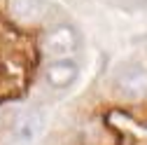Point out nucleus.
<instances>
[{
    "label": "nucleus",
    "instance_id": "5",
    "mask_svg": "<svg viewBox=\"0 0 147 145\" xmlns=\"http://www.w3.org/2000/svg\"><path fill=\"white\" fill-rule=\"evenodd\" d=\"M35 129H38V122H35V117H26L21 124H19V136H24V140H30Z\"/></svg>",
    "mask_w": 147,
    "mask_h": 145
},
{
    "label": "nucleus",
    "instance_id": "4",
    "mask_svg": "<svg viewBox=\"0 0 147 145\" xmlns=\"http://www.w3.org/2000/svg\"><path fill=\"white\" fill-rule=\"evenodd\" d=\"M9 12L19 24H40L47 16L45 0H9Z\"/></svg>",
    "mask_w": 147,
    "mask_h": 145
},
{
    "label": "nucleus",
    "instance_id": "3",
    "mask_svg": "<svg viewBox=\"0 0 147 145\" xmlns=\"http://www.w3.org/2000/svg\"><path fill=\"white\" fill-rule=\"evenodd\" d=\"M45 75H47V82H49L51 87L65 89V87H70L72 82L77 80V75H80V63L72 59V56L54 59V61L47 66Z\"/></svg>",
    "mask_w": 147,
    "mask_h": 145
},
{
    "label": "nucleus",
    "instance_id": "1",
    "mask_svg": "<svg viewBox=\"0 0 147 145\" xmlns=\"http://www.w3.org/2000/svg\"><path fill=\"white\" fill-rule=\"evenodd\" d=\"M115 91L126 101L147 98V66L145 63H126L115 75Z\"/></svg>",
    "mask_w": 147,
    "mask_h": 145
},
{
    "label": "nucleus",
    "instance_id": "2",
    "mask_svg": "<svg viewBox=\"0 0 147 145\" xmlns=\"http://www.w3.org/2000/svg\"><path fill=\"white\" fill-rule=\"evenodd\" d=\"M77 33L70 26H54L51 30H47L45 35V51L54 59H63V56H72L77 51Z\"/></svg>",
    "mask_w": 147,
    "mask_h": 145
}]
</instances>
